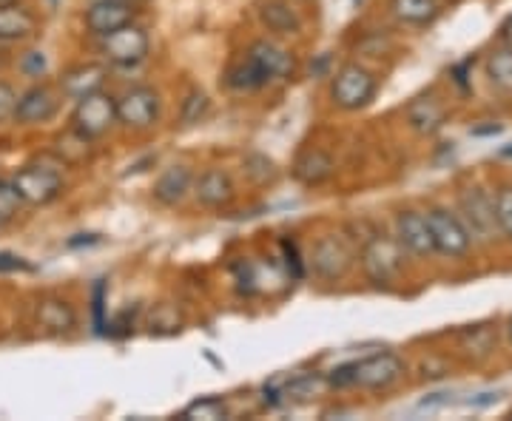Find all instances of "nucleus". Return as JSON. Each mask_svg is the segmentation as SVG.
I'll return each mask as SVG.
<instances>
[{
	"label": "nucleus",
	"instance_id": "1",
	"mask_svg": "<svg viewBox=\"0 0 512 421\" xmlns=\"http://www.w3.org/2000/svg\"><path fill=\"white\" fill-rule=\"evenodd\" d=\"M359 265H362V274L373 288L390 291L402 279L404 248L396 237L373 234L359 254Z\"/></svg>",
	"mask_w": 512,
	"mask_h": 421
},
{
	"label": "nucleus",
	"instance_id": "2",
	"mask_svg": "<svg viewBox=\"0 0 512 421\" xmlns=\"http://www.w3.org/2000/svg\"><path fill=\"white\" fill-rule=\"evenodd\" d=\"M376 92H379V77L356 60L339 66L330 80V100L342 111L367 109L376 100Z\"/></svg>",
	"mask_w": 512,
	"mask_h": 421
},
{
	"label": "nucleus",
	"instance_id": "3",
	"mask_svg": "<svg viewBox=\"0 0 512 421\" xmlns=\"http://www.w3.org/2000/svg\"><path fill=\"white\" fill-rule=\"evenodd\" d=\"M63 168H66V163H60L55 157L52 163H29L23 165L20 171H15L12 185L18 191L20 202L35 205V208L52 205L63 194V188H66Z\"/></svg>",
	"mask_w": 512,
	"mask_h": 421
},
{
	"label": "nucleus",
	"instance_id": "4",
	"mask_svg": "<svg viewBox=\"0 0 512 421\" xmlns=\"http://www.w3.org/2000/svg\"><path fill=\"white\" fill-rule=\"evenodd\" d=\"M97 40H100L97 52L103 55V63L114 69H137L151 55V37L140 23H128L123 29L97 37Z\"/></svg>",
	"mask_w": 512,
	"mask_h": 421
},
{
	"label": "nucleus",
	"instance_id": "5",
	"mask_svg": "<svg viewBox=\"0 0 512 421\" xmlns=\"http://www.w3.org/2000/svg\"><path fill=\"white\" fill-rule=\"evenodd\" d=\"M69 126L77 134L89 137L92 143L100 140V137H106L117 126V97L106 92V89L80 97L72 117H69Z\"/></svg>",
	"mask_w": 512,
	"mask_h": 421
},
{
	"label": "nucleus",
	"instance_id": "6",
	"mask_svg": "<svg viewBox=\"0 0 512 421\" xmlns=\"http://www.w3.org/2000/svg\"><path fill=\"white\" fill-rule=\"evenodd\" d=\"M353 248L348 245V239L339 234H322L313 242L308 271H311L319 282H342L353 268Z\"/></svg>",
	"mask_w": 512,
	"mask_h": 421
},
{
	"label": "nucleus",
	"instance_id": "7",
	"mask_svg": "<svg viewBox=\"0 0 512 421\" xmlns=\"http://www.w3.org/2000/svg\"><path fill=\"white\" fill-rule=\"evenodd\" d=\"M424 217H427L430 234H433V242H436V254L450 259H464L473 251V237H470L467 225L461 222L456 211L436 205Z\"/></svg>",
	"mask_w": 512,
	"mask_h": 421
},
{
	"label": "nucleus",
	"instance_id": "8",
	"mask_svg": "<svg viewBox=\"0 0 512 421\" xmlns=\"http://www.w3.org/2000/svg\"><path fill=\"white\" fill-rule=\"evenodd\" d=\"M163 111L160 92L151 86H131L117 97V123L126 131H148L157 126Z\"/></svg>",
	"mask_w": 512,
	"mask_h": 421
},
{
	"label": "nucleus",
	"instance_id": "9",
	"mask_svg": "<svg viewBox=\"0 0 512 421\" xmlns=\"http://www.w3.org/2000/svg\"><path fill=\"white\" fill-rule=\"evenodd\" d=\"M458 217L467 225L473 242L481 239V242H493L501 231H498V220H495V208L493 197L478 188V185H467L458 191Z\"/></svg>",
	"mask_w": 512,
	"mask_h": 421
},
{
	"label": "nucleus",
	"instance_id": "10",
	"mask_svg": "<svg viewBox=\"0 0 512 421\" xmlns=\"http://www.w3.org/2000/svg\"><path fill=\"white\" fill-rule=\"evenodd\" d=\"M402 376L404 362L396 353H390V350L373 353V356H365V359L353 362V387H362V390H370V393L390 390Z\"/></svg>",
	"mask_w": 512,
	"mask_h": 421
},
{
	"label": "nucleus",
	"instance_id": "11",
	"mask_svg": "<svg viewBox=\"0 0 512 421\" xmlns=\"http://www.w3.org/2000/svg\"><path fill=\"white\" fill-rule=\"evenodd\" d=\"M194 200L200 202L208 211H228L237 202V183L225 168H205L200 174H194V185H191Z\"/></svg>",
	"mask_w": 512,
	"mask_h": 421
},
{
	"label": "nucleus",
	"instance_id": "12",
	"mask_svg": "<svg viewBox=\"0 0 512 421\" xmlns=\"http://www.w3.org/2000/svg\"><path fill=\"white\" fill-rule=\"evenodd\" d=\"M137 15H140V3H131V0H94L92 6L86 9V15H83V23H86V32L92 37H106L128 26V23H134Z\"/></svg>",
	"mask_w": 512,
	"mask_h": 421
},
{
	"label": "nucleus",
	"instance_id": "13",
	"mask_svg": "<svg viewBox=\"0 0 512 421\" xmlns=\"http://www.w3.org/2000/svg\"><path fill=\"white\" fill-rule=\"evenodd\" d=\"M245 55L254 60L256 69L268 80V86L271 83H282V80H291L293 74H296V57L285 46H279L276 40H268V37L254 40Z\"/></svg>",
	"mask_w": 512,
	"mask_h": 421
},
{
	"label": "nucleus",
	"instance_id": "14",
	"mask_svg": "<svg viewBox=\"0 0 512 421\" xmlns=\"http://www.w3.org/2000/svg\"><path fill=\"white\" fill-rule=\"evenodd\" d=\"M396 239L402 245L407 254L413 257H433L436 254V242H433V234H430V225H427V217L421 211H399L396 214Z\"/></svg>",
	"mask_w": 512,
	"mask_h": 421
},
{
	"label": "nucleus",
	"instance_id": "15",
	"mask_svg": "<svg viewBox=\"0 0 512 421\" xmlns=\"http://www.w3.org/2000/svg\"><path fill=\"white\" fill-rule=\"evenodd\" d=\"M60 109V100H57L55 89L49 86H32L18 97V109H15V123L20 126H37V123H49Z\"/></svg>",
	"mask_w": 512,
	"mask_h": 421
},
{
	"label": "nucleus",
	"instance_id": "16",
	"mask_svg": "<svg viewBox=\"0 0 512 421\" xmlns=\"http://www.w3.org/2000/svg\"><path fill=\"white\" fill-rule=\"evenodd\" d=\"M194 185V171L188 165H168L163 174L154 180L151 197L160 202L163 208H177L188 200Z\"/></svg>",
	"mask_w": 512,
	"mask_h": 421
},
{
	"label": "nucleus",
	"instance_id": "17",
	"mask_svg": "<svg viewBox=\"0 0 512 421\" xmlns=\"http://www.w3.org/2000/svg\"><path fill=\"white\" fill-rule=\"evenodd\" d=\"M106 77H109V66L106 63H77L72 69H66L60 77V92L72 100H80L86 94L100 92L106 86Z\"/></svg>",
	"mask_w": 512,
	"mask_h": 421
},
{
	"label": "nucleus",
	"instance_id": "18",
	"mask_svg": "<svg viewBox=\"0 0 512 421\" xmlns=\"http://www.w3.org/2000/svg\"><path fill=\"white\" fill-rule=\"evenodd\" d=\"M333 171H336V160L330 157L325 148H305L291 168L293 180L299 185H305V188L325 185L333 177Z\"/></svg>",
	"mask_w": 512,
	"mask_h": 421
},
{
	"label": "nucleus",
	"instance_id": "19",
	"mask_svg": "<svg viewBox=\"0 0 512 421\" xmlns=\"http://www.w3.org/2000/svg\"><path fill=\"white\" fill-rule=\"evenodd\" d=\"M407 123L419 134H427V137L439 134L444 129V123H447V106L441 103V97L436 92L421 94L416 100H410V106H407Z\"/></svg>",
	"mask_w": 512,
	"mask_h": 421
},
{
	"label": "nucleus",
	"instance_id": "20",
	"mask_svg": "<svg viewBox=\"0 0 512 421\" xmlns=\"http://www.w3.org/2000/svg\"><path fill=\"white\" fill-rule=\"evenodd\" d=\"M259 20L271 35L296 37L302 32V18L288 0H262L259 3Z\"/></svg>",
	"mask_w": 512,
	"mask_h": 421
},
{
	"label": "nucleus",
	"instance_id": "21",
	"mask_svg": "<svg viewBox=\"0 0 512 421\" xmlns=\"http://www.w3.org/2000/svg\"><path fill=\"white\" fill-rule=\"evenodd\" d=\"M37 32V18L18 3L0 6V43H18L29 40Z\"/></svg>",
	"mask_w": 512,
	"mask_h": 421
},
{
	"label": "nucleus",
	"instance_id": "22",
	"mask_svg": "<svg viewBox=\"0 0 512 421\" xmlns=\"http://www.w3.org/2000/svg\"><path fill=\"white\" fill-rule=\"evenodd\" d=\"M390 12L404 26L424 29V26L436 23V18L441 15V6L439 0H390Z\"/></svg>",
	"mask_w": 512,
	"mask_h": 421
},
{
	"label": "nucleus",
	"instance_id": "23",
	"mask_svg": "<svg viewBox=\"0 0 512 421\" xmlns=\"http://www.w3.org/2000/svg\"><path fill=\"white\" fill-rule=\"evenodd\" d=\"M225 86L237 94H254L259 92V89H265V86H268V80H265L262 72L256 69V63L251 60V57L242 55L237 63H231V66H228V72H225Z\"/></svg>",
	"mask_w": 512,
	"mask_h": 421
},
{
	"label": "nucleus",
	"instance_id": "24",
	"mask_svg": "<svg viewBox=\"0 0 512 421\" xmlns=\"http://www.w3.org/2000/svg\"><path fill=\"white\" fill-rule=\"evenodd\" d=\"M37 322H40V328H46L49 333H66V330L74 328L77 313L66 299L49 296V299H43L37 305Z\"/></svg>",
	"mask_w": 512,
	"mask_h": 421
},
{
	"label": "nucleus",
	"instance_id": "25",
	"mask_svg": "<svg viewBox=\"0 0 512 421\" xmlns=\"http://www.w3.org/2000/svg\"><path fill=\"white\" fill-rule=\"evenodd\" d=\"M484 72H487V80L495 92L512 97V46H501V49L490 52Z\"/></svg>",
	"mask_w": 512,
	"mask_h": 421
},
{
	"label": "nucleus",
	"instance_id": "26",
	"mask_svg": "<svg viewBox=\"0 0 512 421\" xmlns=\"http://www.w3.org/2000/svg\"><path fill=\"white\" fill-rule=\"evenodd\" d=\"M322 385H325V376L302 373V376H293L291 382H282L279 385V396H282V404H305L311 402L313 396L322 390Z\"/></svg>",
	"mask_w": 512,
	"mask_h": 421
},
{
	"label": "nucleus",
	"instance_id": "27",
	"mask_svg": "<svg viewBox=\"0 0 512 421\" xmlns=\"http://www.w3.org/2000/svg\"><path fill=\"white\" fill-rule=\"evenodd\" d=\"M89 151H92V140L77 134L72 126H69L66 134H60L55 140V157L66 165H80L89 157Z\"/></svg>",
	"mask_w": 512,
	"mask_h": 421
},
{
	"label": "nucleus",
	"instance_id": "28",
	"mask_svg": "<svg viewBox=\"0 0 512 421\" xmlns=\"http://www.w3.org/2000/svg\"><path fill=\"white\" fill-rule=\"evenodd\" d=\"M242 171H245V177L254 185H259V188L274 185L276 180H279V168H276L274 160H271L268 154H262V151L245 154V157H242Z\"/></svg>",
	"mask_w": 512,
	"mask_h": 421
},
{
	"label": "nucleus",
	"instance_id": "29",
	"mask_svg": "<svg viewBox=\"0 0 512 421\" xmlns=\"http://www.w3.org/2000/svg\"><path fill=\"white\" fill-rule=\"evenodd\" d=\"M231 410H228V402L220 399V396H202L197 402H191L180 413V419L191 421V419H205V421H217V419H228Z\"/></svg>",
	"mask_w": 512,
	"mask_h": 421
},
{
	"label": "nucleus",
	"instance_id": "30",
	"mask_svg": "<svg viewBox=\"0 0 512 421\" xmlns=\"http://www.w3.org/2000/svg\"><path fill=\"white\" fill-rule=\"evenodd\" d=\"M109 285L106 279H97L92 288V325L97 336H106L109 328Z\"/></svg>",
	"mask_w": 512,
	"mask_h": 421
},
{
	"label": "nucleus",
	"instance_id": "31",
	"mask_svg": "<svg viewBox=\"0 0 512 421\" xmlns=\"http://www.w3.org/2000/svg\"><path fill=\"white\" fill-rule=\"evenodd\" d=\"M495 220H498V231L512 242V185H498L493 194Z\"/></svg>",
	"mask_w": 512,
	"mask_h": 421
},
{
	"label": "nucleus",
	"instance_id": "32",
	"mask_svg": "<svg viewBox=\"0 0 512 421\" xmlns=\"http://www.w3.org/2000/svg\"><path fill=\"white\" fill-rule=\"evenodd\" d=\"M279 248H282V262H285V271L291 279H305L308 274V262L302 259L299 254V245H296V239L285 237L279 242Z\"/></svg>",
	"mask_w": 512,
	"mask_h": 421
},
{
	"label": "nucleus",
	"instance_id": "33",
	"mask_svg": "<svg viewBox=\"0 0 512 421\" xmlns=\"http://www.w3.org/2000/svg\"><path fill=\"white\" fill-rule=\"evenodd\" d=\"M461 348L470 350V356L476 353V359H484V356L493 350V330L481 328V325L473 330H467V333L461 336Z\"/></svg>",
	"mask_w": 512,
	"mask_h": 421
},
{
	"label": "nucleus",
	"instance_id": "34",
	"mask_svg": "<svg viewBox=\"0 0 512 421\" xmlns=\"http://www.w3.org/2000/svg\"><path fill=\"white\" fill-rule=\"evenodd\" d=\"M208 109H211V100H208V94L202 92V89H191L188 92V97L183 100V123H200L202 117L208 114Z\"/></svg>",
	"mask_w": 512,
	"mask_h": 421
},
{
	"label": "nucleus",
	"instance_id": "35",
	"mask_svg": "<svg viewBox=\"0 0 512 421\" xmlns=\"http://www.w3.org/2000/svg\"><path fill=\"white\" fill-rule=\"evenodd\" d=\"M18 208L20 197L18 191H15V185L9 183V180H0V228L15 220Z\"/></svg>",
	"mask_w": 512,
	"mask_h": 421
},
{
	"label": "nucleus",
	"instance_id": "36",
	"mask_svg": "<svg viewBox=\"0 0 512 421\" xmlns=\"http://www.w3.org/2000/svg\"><path fill=\"white\" fill-rule=\"evenodd\" d=\"M46 69H49V63H46L43 52H26L23 60H20V72L26 74V77H43Z\"/></svg>",
	"mask_w": 512,
	"mask_h": 421
},
{
	"label": "nucleus",
	"instance_id": "37",
	"mask_svg": "<svg viewBox=\"0 0 512 421\" xmlns=\"http://www.w3.org/2000/svg\"><path fill=\"white\" fill-rule=\"evenodd\" d=\"M35 271L29 262L18 254H9V251H0V274H29Z\"/></svg>",
	"mask_w": 512,
	"mask_h": 421
},
{
	"label": "nucleus",
	"instance_id": "38",
	"mask_svg": "<svg viewBox=\"0 0 512 421\" xmlns=\"http://www.w3.org/2000/svg\"><path fill=\"white\" fill-rule=\"evenodd\" d=\"M15 109H18V94L12 86L0 83V123L3 120H12L15 117Z\"/></svg>",
	"mask_w": 512,
	"mask_h": 421
},
{
	"label": "nucleus",
	"instance_id": "39",
	"mask_svg": "<svg viewBox=\"0 0 512 421\" xmlns=\"http://www.w3.org/2000/svg\"><path fill=\"white\" fill-rule=\"evenodd\" d=\"M453 396H456V393H433V396L421 399L419 407H421V410H433V407H447V404H453Z\"/></svg>",
	"mask_w": 512,
	"mask_h": 421
},
{
	"label": "nucleus",
	"instance_id": "40",
	"mask_svg": "<svg viewBox=\"0 0 512 421\" xmlns=\"http://www.w3.org/2000/svg\"><path fill=\"white\" fill-rule=\"evenodd\" d=\"M498 402V393H478V399H467L470 407H490Z\"/></svg>",
	"mask_w": 512,
	"mask_h": 421
},
{
	"label": "nucleus",
	"instance_id": "41",
	"mask_svg": "<svg viewBox=\"0 0 512 421\" xmlns=\"http://www.w3.org/2000/svg\"><path fill=\"white\" fill-rule=\"evenodd\" d=\"M80 239H69V248H80V245H97L100 237L97 234H77Z\"/></svg>",
	"mask_w": 512,
	"mask_h": 421
},
{
	"label": "nucleus",
	"instance_id": "42",
	"mask_svg": "<svg viewBox=\"0 0 512 421\" xmlns=\"http://www.w3.org/2000/svg\"><path fill=\"white\" fill-rule=\"evenodd\" d=\"M473 134H476V137H481V134H501V126H484V129H473Z\"/></svg>",
	"mask_w": 512,
	"mask_h": 421
},
{
	"label": "nucleus",
	"instance_id": "43",
	"mask_svg": "<svg viewBox=\"0 0 512 421\" xmlns=\"http://www.w3.org/2000/svg\"><path fill=\"white\" fill-rule=\"evenodd\" d=\"M501 35H504V40H507V46H512V18L504 23V29H501Z\"/></svg>",
	"mask_w": 512,
	"mask_h": 421
},
{
	"label": "nucleus",
	"instance_id": "44",
	"mask_svg": "<svg viewBox=\"0 0 512 421\" xmlns=\"http://www.w3.org/2000/svg\"><path fill=\"white\" fill-rule=\"evenodd\" d=\"M498 157H504V160H512V143H507V146H501V151H498Z\"/></svg>",
	"mask_w": 512,
	"mask_h": 421
},
{
	"label": "nucleus",
	"instance_id": "45",
	"mask_svg": "<svg viewBox=\"0 0 512 421\" xmlns=\"http://www.w3.org/2000/svg\"><path fill=\"white\" fill-rule=\"evenodd\" d=\"M507 339H510V345H512V316H510V322H507Z\"/></svg>",
	"mask_w": 512,
	"mask_h": 421
},
{
	"label": "nucleus",
	"instance_id": "46",
	"mask_svg": "<svg viewBox=\"0 0 512 421\" xmlns=\"http://www.w3.org/2000/svg\"><path fill=\"white\" fill-rule=\"evenodd\" d=\"M9 3H18V0H0V6H9Z\"/></svg>",
	"mask_w": 512,
	"mask_h": 421
},
{
	"label": "nucleus",
	"instance_id": "47",
	"mask_svg": "<svg viewBox=\"0 0 512 421\" xmlns=\"http://www.w3.org/2000/svg\"><path fill=\"white\" fill-rule=\"evenodd\" d=\"M49 3H52V6H57V3H60V0H49Z\"/></svg>",
	"mask_w": 512,
	"mask_h": 421
},
{
	"label": "nucleus",
	"instance_id": "48",
	"mask_svg": "<svg viewBox=\"0 0 512 421\" xmlns=\"http://www.w3.org/2000/svg\"><path fill=\"white\" fill-rule=\"evenodd\" d=\"M510 419H512V410H510Z\"/></svg>",
	"mask_w": 512,
	"mask_h": 421
}]
</instances>
